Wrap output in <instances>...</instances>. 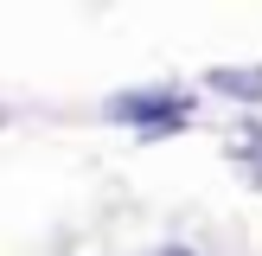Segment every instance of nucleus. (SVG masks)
Here are the masks:
<instances>
[{
    "instance_id": "nucleus-1",
    "label": "nucleus",
    "mask_w": 262,
    "mask_h": 256,
    "mask_svg": "<svg viewBox=\"0 0 262 256\" xmlns=\"http://www.w3.org/2000/svg\"><path fill=\"white\" fill-rule=\"evenodd\" d=\"M109 115H115V122L141 115V128H147V135H166V128L186 122V96H160V90H122V96H109Z\"/></svg>"
},
{
    "instance_id": "nucleus-2",
    "label": "nucleus",
    "mask_w": 262,
    "mask_h": 256,
    "mask_svg": "<svg viewBox=\"0 0 262 256\" xmlns=\"http://www.w3.org/2000/svg\"><path fill=\"white\" fill-rule=\"evenodd\" d=\"M211 90H224L237 102H262V71H211Z\"/></svg>"
},
{
    "instance_id": "nucleus-3",
    "label": "nucleus",
    "mask_w": 262,
    "mask_h": 256,
    "mask_svg": "<svg viewBox=\"0 0 262 256\" xmlns=\"http://www.w3.org/2000/svg\"><path fill=\"white\" fill-rule=\"evenodd\" d=\"M230 147L243 154V173H250L256 186H262V122H243V128H237V141H230Z\"/></svg>"
}]
</instances>
